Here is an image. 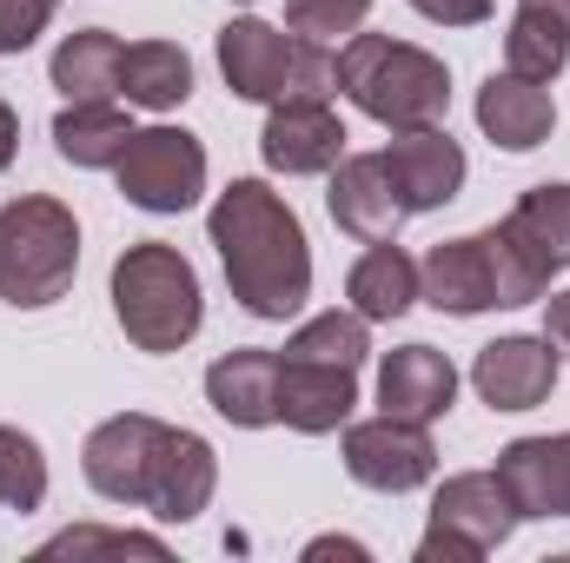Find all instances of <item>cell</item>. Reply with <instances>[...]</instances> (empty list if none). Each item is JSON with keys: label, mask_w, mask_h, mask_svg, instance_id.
I'll list each match as a JSON object with an SVG mask.
<instances>
[{"label": "cell", "mask_w": 570, "mask_h": 563, "mask_svg": "<svg viewBox=\"0 0 570 563\" xmlns=\"http://www.w3.org/2000/svg\"><path fill=\"white\" fill-rule=\"evenodd\" d=\"M206 233L219 246V266H226L233 298L253 318H292L312 298V246H305V226H298V213L285 206L266 179H233L213 199Z\"/></svg>", "instance_id": "6da1fadb"}, {"label": "cell", "mask_w": 570, "mask_h": 563, "mask_svg": "<svg viewBox=\"0 0 570 563\" xmlns=\"http://www.w3.org/2000/svg\"><path fill=\"white\" fill-rule=\"evenodd\" d=\"M338 93L379 120L385 134H419L438 127L444 107H451V73L444 60L412 47V40H392V33H352L338 47Z\"/></svg>", "instance_id": "7a4b0ae2"}, {"label": "cell", "mask_w": 570, "mask_h": 563, "mask_svg": "<svg viewBox=\"0 0 570 563\" xmlns=\"http://www.w3.org/2000/svg\"><path fill=\"white\" fill-rule=\"evenodd\" d=\"M114 318L140 352H179L193 345L206 298H199V273L186 266L179 246L166 239H140L114 259Z\"/></svg>", "instance_id": "3957f363"}, {"label": "cell", "mask_w": 570, "mask_h": 563, "mask_svg": "<svg viewBox=\"0 0 570 563\" xmlns=\"http://www.w3.org/2000/svg\"><path fill=\"white\" fill-rule=\"evenodd\" d=\"M80 273V226L60 199L47 192H20L0 206V298L13 312H40L53 298H67V285Z\"/></svg>", "instance_id": "277c9868"}, {"label": "cell", "mask_w": 570, "mask_h": 563, "mask_svg": "<svg viewBox=\"0 0 570 563\" xmlns=\"http://www.w3.org/2000/svg\"><path fill=\"white\" fill-rule=\"evenodd\" d=\"M518 531V511L498 471H458L431 497V531L419 537V563H478Z\"/></svg>", "instance_id": "5b68a950"}, {"label": "cell", "mask_w": 570, "mask_h": 563, "mask_svg": "<svg viewBox=\"0 0 570 563\" xmlns=\"http://www.w3.org/2000/svg\"><path fill=\"white\" fill-rule=\"evenodd\" d=\"M173 451V424L146 418V412H120V418L94 424L80 444V471L107 504H146L159 484V464Z\"/></svg>", "instance_id": "8992f818"}, {"label": "cell", "mask_w": 570, "mask_h": 563, "mask_svg": "<svg viewBox=\"0 0 570 563\" xmlns=\"http://www.w3.org/2000/svg\"><path fill=\"white\" fill-rule=\"evenodd\" d=\"M114 172H120L127 206H140V213H186L206 192V146L193 134H179V127H146V134H134V146L120 152Z\"/></svg>", "instance_id": "52a82bcc"}, {"label": "cell", "mask_w": 570, "mask_h": 563, "mask_svg": "<svg viewBox=\"0 0 570 563\" xmlns=\"http://www.w3.org/2000/svg\"><path fill=\"white\" fill-rule=\"evenodd\" d=\"M345 471L365 491H385V497L419 491V484H431V471H438L431 424L392 418V412H379V418H365V424H345Z\"/></svg>", "instance_id": "ba28073f"}, {"label": "cell", "mask_w": 570, "mask_h": 563, "mask_svg": "<svg viewBox=\"0 0 570 563\" xmlns=\"http://www.w3.org/2000/svg\"><path fill=\"white\" fill-rule=\"evenodd\" d=\"M325 206H332L338 233H352V239H365V246L399 239V226L412 219V206H405V192H399L385 152H345V159L332 166V192H325Z\"/></svg>", "instance_id": "9c48e42d"}, {"label": "cell", "mask_w": 570, "mask_h": 563, "mask_svg": "<svg viewBox=\"0 0 570 563\" xmlns=\"http://www.w3.org/2000/svg\"><path fill=\"white\" fill-rule=\"evenodd\" d=\"M266 166L285 179H305V172H332L345 159V120L325 107V100H305V93H285L266 113V134H259Z\"/></svg>", "instance_id": "30bf717a"}, {"label": "cell", "mask_w": 570, "mask_h": 563, "mask_svg": "<svg viewBox=\"0 0 570 563\" xmlns=\"http://www.w3.org/2000/svg\"><path fill=\"white\" fill-rule=\"evenodd\" d=\"M292 60H298V40L273 27V20H226L219 27V73H226V87L239 93V100H259V107H273L292 93Z\"/></svg>", "instance_id": "8fae6325"}, {"label": "cell", "mask_w": 570, "mask_h": 563, "mask_svg": "<svg viewBox=\"0 0 570 563\" xmlns=\"http://www.w3.org/2000/svg\"><path fill=\"white\" fill-rule=\"evenodd\" d=\"M471 385L491 412H538L551 392H558V345L551 338H498L478 352L471 365Z\"/></svg>", "instance_id": "7c38bea8"}, {"label": "cell", "mask_w": 570, "mask_h": 563, "mask_svg": "<svg viewBox=\"0 0 570 563\" xmlns=\"http://www.w3.org/2000/svg\"><path fill=\"white\" fill-rule=\"evenodd\" d=\"M498 484L524 517H570V431L558 437H511L498 451Z\"/></svg>", "instance_id": "4fadbf2b"}, {"label": "cell", "mask_w": 570, "mask_h": 563, "mask_svg": "<svg viewBox=\"0 0 570 563\" xmlns=\"http://www.w3.org/2000/svg\"><path fill=\"white\" fill-rule=\"evenodd\" d=\"M478 127L491 134V146H504V152H531V146L551 140L558 100H551L544 80L504 67V73H491V80L478 87Z\"/></svg>", "instance_id": "5bb4252c"}, {"label": "cell", "mask_w": 570, "mask_h": 563, "mask_svg": "<svg viewBox=\"0 0 570 563\" xmlns=\"http://www.w3.org/2000/svg\"><path fill=\"white\" fill-rule=\"evenodd\" d=\"M206 405L226 424H239V431L279 424V352L239 345V352L213 358V372H206Z\"/></svg>", "instance_id": "9a60e30c"}, {"label": "cell", "mask_w": 570, "mask_h": 563, "mask_svg": "<svg viewBox=\"0 0 570 563\" xmlns=\"http://www.w3.org/2000/svg\"><path fill=\"white\" fill-rule=\"evenodd\" d=\"M458 398V365L438 352V345H399L385 352L379 365V405L392 418H412V424H438Z\"/></svg>", "instance_id": "2e32d148"}, {"label": "cell", "mask_w": 570, "mask_h": 563, "mask_svg": "<svg viewBox=\"0 0 570 563\" xmlns=\"http://www.w3.org/2000/svg\"><path fill=\"white\" fill-rule=\"evenodd\" d=\"M352 405H358V372L279 358V424L305 431V437H325V431L352 424Z\"/></svg>", "instance_id": "e0dca14e"}, {"label": "cell", "mask_w": 570, "mask_h": 563, "mask_svg": "<svg viewBox=\"0 0 570 563\" xmlns=\"http://www.w3.org/2000/svg\"><path fill=\"white\" fill-rule=\"evenodd\" d=\"M419 298H431V305L451 312V318H478V312H491V305H498V273H491L484 233L431 246L425 266H419Z\"/></svg>", "instance_id": "ac0fdd59"}, {"label": "cell", "mask_w": 570, "mask_h": 563, "mask_svg": "<svg viewBox=\"0 0 570 563\" xmlns=\"http://www.w3.org/2000/svg\"><path fill=\"white\" fill-rule=\"evenodd\" d=\"M385 166H392V179H399V192H405L412 213L451 206L458 186H464V146L451 140V134H438V127L399 134V140L385 146Z\"/></svg>", "instance_id": "d6986e66"}, {"label": "cell", "mask_w": 570, "mask_h": 563, "mask_svg": "<svg viewBox=\"0 0 570 563\" xmlns=\"http://www.w3.org/2000/svg\"><path fill=\"white\" fill-rule=\"evenodd\" d=\"M213 491H219V457H213V444H206L199 431H179V424H173V451H166V464H159V484H153L146 511H153L159 524H193V517L213 504Z\"/></svg>", "instance_id": "ffe728a7"}, {"label": "cell", "mask_w": 570, "mask_h": 563, "mask_svg": "<svg viewBox=\"0 0 570 563\" xmlns=\"http://www.w3.org/2000/svg\"><path fill=\"white\" fill-rule=\"evenodd\" d=\"M345 298H352V312H358L365 325H392V318H405V312L419 305V259H412L405 246L379 239V246L345 273Z\"/></svg>", "instance_id": "44dd1931"}, {"label": "cell", "mask_w": 570, "mask_h": 563, "mask_svg": "<svg viewBox=\"0 0 570 563\" xmlns=\"http://www.w3.org/2000/svg\"><path fill=\"white\" fill-rule=\"evenodd\" d=\"M518 246H524V259L544 273V279H558L570 266V186H531V192H518V206L498 219Z\"/></svg>", "instance_id": "7402d4cb"}, {"label": "cell", "mask_w": 570, "mask_h": 563, "mask_svg": "<svg viewBox=\"0 0 570 563\" xmlns=\"http://www.w3.org/2000/svg\"><path fill=\"white\" fill-rule=\"evenodd\" d=\"M134 120H127V107H114V100H67L60 113H53V146H60V159L67 166H120V152L134 146Z\"/></svg>", "instance_id": "603a6c76"}, {"label": "cell", "mask_w": 570, "mask_h": 563, "mask_svg": "<svg viewBox=\"0 0 570 563\" xmlns=\"http://www.w3.org/2000/svg\"><path fill=\"white\" fill-rule=\"evenodd\" d=\"M120 93H127V107L173 113L193 93L186 47H173V40H134V47H120Z\"/></svg>", "instance_id": "cb8c5ba5"}, {"label": "cell", "mask_w": 570, "mask_h": 563, "mask_svg": "<svg viewBox=\"0 0 570 563\" xmlns=\"http://www.w3.org/2000/svg\"><path fill=\"white\" fill-rule=\"evenodd\" d=\"M53 87L67 100H114L120 93V40L107 27H80L53 47Z\"/></svg>", "instance_id": "d4e9b609"}, {"label": "cell", "mask_w": 570, "mask_h": 563, "mask_svg": "<svg viewBox=\"0 0 570 563\" xmlns=\"http://www.w3.org/2000/svg\"><path fill=\"white\" fill-rule=\"evenodd\" d=\"M279 358H312V365H345V372H358V365L372 358V332H365L358 312H318V318H305V325L285 338Z\"/></svg>", "instance_id": "484cf974"}, {"label": "cell", "mask_w": 570, "mask_h": 563, "mask_svg": "<svg viewBox=\"0 0 570 563\" xmlns=\"http://www.w3.org/2000/svg\"><path fill=\"white\" fill-rule=\"evenodd\" d=\"M570 60V33L551 27L544 13H511V33H504V67L511 73H531V80H558Z\"/></svg>", "instance_id": "4316f807"}, {"label": "cell", "mask_w": 570, "mask_h": 563, "mask_svg": "<svg viewBox=\"0 0 570 563\" xmlns=\"http://www.w3.org/2000/svg\"><path fill=\"white\" fill-rule=\"evenodd\" d=\"M0 504L20 517L47 504V457L20 424H0Z\"/></svg>", "instance_id": "83f0119b"}, {"label": "cell", "mask_w": 570, "mask_h": 563, "mask_svg": "<svg viewBox=\"0 0 570 563\" xmlns=\"http://www.w3.org/2000/svg\"><path fill=\"white\" fill-rule=\"evenodd\" d=\"M53 557H153V563H166V544H159V537H140V531L73 524V531H60L53 544H40V563H53Z\"/></svg>", "instance_id": "f1b7e54d"}, {"label": "cell", "mask_w": 570, "mask_h": 563, "mask_svg": "<svg viewBox=\"0 0 570 563\" xmlns=\"http://www.w3.org/2000/svg\"><path fill=\"white\" fill-rule=\"evenodd\" d=\"M484 253H491V273H498V305H531V298L551 292V279L524 259V246L504 226H484Z\"/></svg>", "instance_id": "f546056e"}, {"label": "cell", "mask_w": 570, "mask_h": 563, "mask_svg": "<svg viewBox=\"0 0 570 563\" xmlns=\"http://www.w3.org/2000/svg\"><path fill=\"white\" fill-rule=\"evenodd\" d=\"M365 13H372V0H285V27L298 33V40H352L358 27H365Z\"/></svg>", "instance_id": "4dcf8cb0"}, {"label": "cell", "mask_w": 570, "mask_h": 563, "mask_svg": "<svg viewBox=\"0 0 570 563\" xmlns=\"http://www.w3.org/2000/svg\"><path fill=\"white\" fill-rule=\"evenodd\" d=\"M53 7H60V0H0V53H27V47L47 33Z\"/></svg>", "instance_id": "1f68e13d"}, {"label": "cell", "mask_w": 570, "mask_h": 563, "mask_svg": "<svg viewBox=\"0 0 570 563\" xmlns=\"http://www.w3.org/2000/svg\"><path fill=\"white\" fill-rule=\"evenodd\" d=\"M292 93H305V100L338 93V53H332L325 40H298V60H292Z\"/></svg>", "instance_id": "d6a6232c"}, {"label": "cell", "mask_w": 570, "mask_h": 563, "mask_svg": "<svg viewBox=\"0 0 570 563\" xmlns=\"http://www.w3.org/2000/svg\"><path fill=\"white\" fill-rule=\"evenodd\" d=\"M425 20L438 27H478V20H491V0H412Z\"/></svg>", "instance_id": "836d02e7"}, {"label": "cell", "mask_w": 570, "mask_h": 563, "mask_svg": "<svg viewBox=\"0 0 570 563\" xmlns=\"http://www.w3.org/2000/svg\"><path fill=\"white\" fill-rule=\"evenodd\" d=\"M544 338L558 345V358H570V292H551L544 298Z\"/></svg>", "instance_id": "e575fe53"}, {"label": "cell", "mask_w": 570, "mask_h": 563, "mask_svg": "<svg viewBox=\"0 0 570 563\" xmlns=\"http://www.w3.org/2000/svg\"><path fill=\"white\" fill-rule=\"evenodd\" d=\"M305 557H312V563H325V557L365 563V544H352V537H318V544H305Z\"/></svg>", "instance_id": "d590c367"}, {"label": "cell", "mask_w": 570, "mask_h": 563, "mask_svg": "<svg viewBox=\"0 0 570 563\" xmlns=\"http://www.w3.org/2000/svg\"><path fill=\"white\" fill-rule=\"evenodd\" d=\"M13 152H20V120H13V107L0 100V172L13 166Z\"/></svg>", "instance_id": "8d00e7d4"}, {"label": "cell", "mask_w": 570, "mask_h": 563, "mask_svg": "<svg viewBox=\"0 0 570 563\" xmlns=\"http://www.w3.org/2000/svg\"><path fill=\"white\" fill-rule=\"evenodd\" d=\"M518 7H524V13H544L551 27H564L570 33V0H518Z\"/></svg>", "instance_id": "74e56055"}]
</instances>
